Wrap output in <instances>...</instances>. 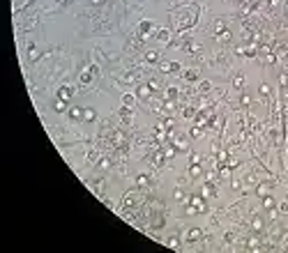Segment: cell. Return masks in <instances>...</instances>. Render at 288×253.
Masks as SVG:
<instances>
[{
  "mask_svg": "<svg viewBox=\"0 0 288 253\" xmlns=\"http://www.w3.org/2000/svg\"><path fill=\"white\" fill-rule=\"evenodd\" d=\"M58 99H65V101H69V99H72V88L62 85V88L58 90Z\"/></svg>",
  "mask_w": 288,
  "mask_h": 253,
  "instance_id": "6da1fadb",
  "label": "cell"
},
{
  "mask_svg": "<svg viewBox=\"0 0 288 253\" xmlns=\"http://www.w3.org/2000/svg\"><path fill=\"white\" fill-rule=\"evenodd\" d=\"M150 30H152V23H150V21H141V26H138V32H141V35H148Z\"/></svg>",
  "mask_w": 288,
  "mask_h": 253,
  "instance_id": "7a4b0ae2",
  "label": "cell"
},
{
  "mask_svg": "<svg viewBox=\"0 0 288 253\" xmlns=\"http://www.w3.org/2000/svg\"><path fill=\"white\" fill-rule=\"evenodd\" d=\"M161 69H164V72H180V65H177V62H164Z\"/></svg>",
  "mask_w": 288,
  "mask_h": 253,
  "instance_id": "3957f363",
  "label": "cell"
},
{
  "mask_svg": "<svg viewBox=\"0 0 288 253\" xmlns=\"http://www.w3.org/2000/svg\"><path fill=\"white\" fill-rule=\"evenodd\" d=\"M201 235H203V233H201L198 228H194V230H189V233H187V239H189V242H196Z\"/></svg>",
  "mask_w": 288,
  "mask_h": 253,
  "instance_id": "277c9868",
  "label": "cell"
},
{
  "mask_svg": "<svg viewBox=\"0 0 288 253\" xmlns=\"http://www.w3.org/2000/svg\"><path fill=\"white\" fill-rule=\"evenodd\" d=\"M95 117H97V113H95V110H92V108H83V120H88V122H92Z\"/></svg>",
  "mask_w": 288,
  "mask_h": 253,
  "instance_id": "5b68a950",
  "label": "cell"
},
{
  "mask_svg": "<svg viewBox=\"0 0 288 253\" xmlns=\"http://www.w3.org/2000/svg\"><path fill=\"white\" fill-rule=\"evenodd\" d=\"M182 76H184V81H196V78H198V72H194V69H187Z\"/></svg>",
  "mask_w": 288,
  "mask_h": 253,
  "instance_id": "8992f818",
  "label": "cell"
},
{
  "mask_svg": "<svg viewBox=\"0 0 288 253\" xmlns=\"http://www.w3.org/2000/svg\"><path fill=\"white\" fill-rule=\"evenodd\" d=\"M69 115H72L74 120H81V117H83V108H69Z\"/></svg>",
  "mask_w": 288,
  "mask_h": 253,
  "instance_id": "52a82bcc",
  "label": "cell"
},
{
  "mask_svg": "<svg viewBox=\"0 0 288 253\" xmlns=\"http://www.w3.org/2000/svg\"><path fill=\"white\" fill-rule=\"evenodd\" d=\"M189 175H191V177H198V175H201V166H198V163H191Z\"/></svg>",
  "mask_w": 288,
  "mask_h": 253,
  "instance_id": "ba28073f",
  "label": "cell"
},
{
  "mask_svg": "<svg viewBox=\"0 0 288 253\" xmlns=\"http://www.w3.org/2000/svg\"><path fill=\"white\" fill-rule=\"evenodd\" d=\"M233 85H235V88H242V85H244V76H242V74H237V76L233 78Z\"/></svg>",
  "mask_w": 288,
  "mask_h": 253,
  "instance_id": "9c48e42d",
  "label": "cell"
},
{
  "mask_svg": "<svg viewBox=\"0 0 288 253\" xmlns=\"http://www.w3.org/2000/svg\"><path fill=\"white\" fill-rule=\"evenodd\" d=\"M65 108H67V101H65V99H58V101H55V110H58V113H62Z\"/></svg>",
  "mask_w": 288,
  "mask_h": 253,
  "instance_id": "30bf717a",
  "label": "cell"
},
{
  "mask_svg": "<svg viewBox=\"0 0 288 253\" xmlns=\"http://www.w3.org/2000/svg\"><path fill=\"white\" fill-rule=\"evenodd\" d=\"M150 85H143V88H141V90H138V97H150Z\"/></svg>",
  "mask_w": 288,
  "mask_h": 253,
  "instance_id": "8fae6325",
  "label": "cell"
},
{
  "mask_svg": "<svg viewBox=\"0 0 288 253\" xmlns=\"http://www.w3.org/2000/svg\"><path fill=\"white\" fill-rule=\"evenodd\" d=\"M157 39H159V42H168V30H159Z\"/></svg>",
  "mask_w": 288,
  "mask_h": 253,
  "instance_id": "7c38bea8",
  "label": "cell"
},
{
  "mask_svg": "<svg viewBox=\"0 0 288 253\" xmlns=\"http://www.w3.org/2000/svg\"><path fill=\"white\" fill-rule=\"evenodd\" d=\"M122 104H124V106H131V104H134V94H124V97H122Z\"/></svg>",
  "mask_w": 288,
  "mask_h": 253,
  "instance_id": "4fadbf2b",
  "label": "cell"
},
{
  "mask_svg": "<svg viewBox=\"0 0 288 253\" xmlns=\"http://www.w3.org/2000/svg\"><path fill=\"white\" fill-rule=\"evenodd\" d=\"M157 58H159V53H155V51L148 53V62H157Z\"/></svg>",
  "mask_w": 288,
  "mask_h": 253,
  "instance_id": "5bb4252c",
  "label": "cell"
},
{
  "mask_svg": "<svg viewBox=\"0 0 288 253\" xmlns=\"http://www.w3.org/2000/svg\"><path fill=\"white\" fill-rule=\"evenodd\" d=\"M263 205H265V207H268V209H272V207H274V200H272V198H270V196H268V198L263 200Z\"/></svg>",
  "mask_w": 288,
  "mask_h": 253,
  "instance_id": "9a60e30c",
  "label": "cell"
},
{
  "mask_svg": "<svg viewBox=\"0 0 288 253\" xmlns=\"http://www.w3.org/2000/svg\"><path fill=\"white\" fill-rule=\"evenodd\" d=\"M210 88H212V83H210V81H203V83H201V92H208Z\"/></svg>",
  "mask_w": 288,
  "mask_h": 253,
  "instance_id": "2e32d148",
  "label": "cell"
},
{
  "mask_svg": "<svg viewBox=\"0 0 288 253\" xmlns=\"http://www.w3.org/2000/svg\"><path fill=\"white\" fill-rule=\"evenodd\" d=\"M201 134H203L201 127H194V129H191V136H194V138H201Z\"/></svg>",
  "mask_w": 288,
  "mask_h": 253,
  "instance_id": "e0dca14e",
  "label": "cell"
},
{
  "mask_svg": "<svg viewBox=\"0 0 288 253\" xmlns=\"http://www.w3.org/2000/svg\"><path fill=\"white\" fill-rule=\"evenodd\" d=\"M175 94H177V90H175V88H168V90H166V97H168V99H173Z\"/></svg>",
  "mask_w": 288,
  "mask_h": 253,
  "instance_id": "ac0fdd59",
  "label": "cell"
},
{
  "mask_svg": "<svg viewBox=\"0 0 288 253\" xmlns=\"http://www.w3.org/2000/svg\"><path fill=\"white\" fill-rule=\"evenodd\" d=\"M90 78H92V74L88 72V74H83V76H81V81H83V83H90Z\"/></svg>",
  "mask_w": 288,
  "mask_h": 253,
  "instance_id": "d6986e66",
  "label": "cell"
},
{
  "mask_svg": "<svg viewBox=\"0 0 288 253\" xmlns=\"http://www.w3.org/2000/svg\"><path fill=\"white\" fill-rule=\"evenodd\" d=\"M261 92H263V94H268V92H270V85L263 83V85H261Z\"/></svg>",
  "mask_w": 288,
  "mask_h": 253,
  "instance_id": "ffe728a7",
  "label": "cell"
},
{
  "mask_svg": "<svg viewBox=\"0 0 288 253\" xmlns=\"http://www.w3.org/2000/svg\"><path fill=\"white\" fill-rule=\"evenodd\" d=\"M254 228H256V230H261V228H263V221L256 219V221H254Z\"/></svg>",
  "mask_w": 288,
  "mask_h": 253,
  "instance_id": "44dd1931",
  "label": "cell"
},
{
  "mask_svg": "<svg viewBox=\"0 0 288 253\" xmlns=\"http://www.w3.org/2000/svg\"><path fill=\"white\" fill-rule=\"evenodd\" d=\"M136 182H138V184H148V177H145V175H138Z\"/></svg>",
  "mask_w": 288,
  "mask_h": 253,
  "instance_id": "7402d4cb",
  "label": "cell"
},
{
  "mask_svg": "<svg viewBox=\"0 0 288 253\" xmlns=\"http://www.w3.org/2000/svg\"><path fill=\"white\" fill-rule=\"evenodd\" d=\"M279 212H283V214L288 212V205H286V202H283V205H279Z\"/></svg>",
  "mask_w": 288,
  "mask_h": 253,
  "instance_id": "603a6c76",
  "label": "cell"
}]
</instances>
